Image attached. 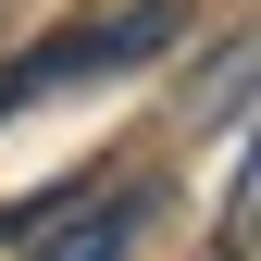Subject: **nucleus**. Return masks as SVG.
<instances>
[{
  "mask_svg": "<svg viewBox=\"0 0 261 261\" xmlns=\"http://www.w3.org/2000/svg\"><path fill=\"white\" fill-rule=\"evenodd\" d=\"M174 38H187L174 0H124V13H100V25H62L38 62L0 75V112H13V100H50V87H87V75H124V62H149V50H174Z\"/></svg>",
  "mask_w": 261,
  "mask_h": 261,
  "instance_id": "obj_1",
  "label": "nucleus"
},
{
  "mask_svg": "<svg viewBox=\"0 0 261 261\" xmlns=\"http://www.w3.org/2000/svg\"><path fill=\"white\" fill-rule=\"evenodd\" d=\"M249 224H261V199H249V174H237V199H224V261H261V249H249Z\"/></svg>",
  "mask_w": 261,
  "mask_h": 261,
  "instance_id": "obj_3",
  "label": "nucleus"
},
{
  "mask_svg": "<svg viewBox=\"0 0 261 261\" xmlns=\"http://www.w3.org/2000/svg\"><path fill=\"white\" fill-rule=\"evenodd\" d=\"M137 224H149V199H137V187H112V199H100V212H75L38 261H124V237H137Z\"/></svg>",
  "mask_w": 261,
  "mask_h": 261,
  "instance_id": "obj_2",
  "label": "nucleus"
}]
</instances>
